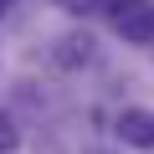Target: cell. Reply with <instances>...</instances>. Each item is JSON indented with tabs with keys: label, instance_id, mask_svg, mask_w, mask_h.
Returning <instances> with one entry per match:
<instances>
[{
	"label": "cell",
	"instance_id": "6da1fadb",
	"mask_svg": "<svg viewBox=\"0 0 154 154\" xmlns=\"http://www.w3.org/2000/svg\"><path fill=\"white\" fill-rule=\"evenodd\" d=\"M103 11H108L113 31L123 41H134V46H149L154 41V0H108Z\"/></svg>",
	"mask_w": 154,
	"mask_h": 154
},
{
	"label": "cell",
	"instance_id": "7a4b0ae2",
	"mask_svg": "<svg viewBox=\"0 0 154 154\" xmlns=\"http://www.w3.org/2000/svg\"><path fill=\"white\" fill-rule=\"evenodd\" d=\"M113 134L123 144H134V149H154V108H123Z\"/></svg>",
	"mask_w": 154,
	"mask_h": 154
},
{
	"label": "cell",
	"instance_id": "3957f363",
	"mask_svg": "<svg viewBox=\"0 0 154 154\" xmlns=\"http://www.w3.org/2000/svg\"><path fill=\"white\" fill-rule=\"evenodd\" d=\"M57 62H62V67H88V62H93V36H88V31L62 36V41H57Z\"/></svg>",
	"mask_w": 154,
	"mask_h": 154
},
{
	"label": "cell",
	"instance_id": "277c9868",
	"mask_svg": "<svg viewBox=\"0 0 154 154\" xmlns=\"http://www.w3.org/2000/svg\"><path fill=\"white\" fill-rule=\"evenodd\" d=\"M16 144H21L16 118H11V113H0V154H16Z\"/></svg>",
	"mask_w": 154,
	"mask_h": 154
},
{
	"label": "cell",
	"instance_id": "5b68a950",
	"mask_svg": "<svg viewBox=\"0 0 154 154\" xmlns=\"http://www.w3.org/2000/svg\"><path fill=\"white\" fill-rule=\"evenodd\" d=\"M51 5L67 16H93V11H103V0H51Z\"/></svg>",
	"mask_w": 154,
	"mask_h": 154
},
{
	"label": "cell",
	"instance_id": "8992f818",
	"mask_svg": "<svg viewBox=\"0 0 154 154\" xmlns=\"http://www.w3.org/2000/svg\"><path fill=\"white\" fill-rule=\"evenodd\" d=\"M11 5H16V0H0V16H11Z\"/></svg>",
	"mask_w": 154,
	"mask_h": 154
}]
</instances>
